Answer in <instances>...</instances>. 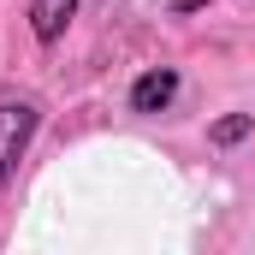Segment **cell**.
<instances>
[{"label":"cell","instance_id":"obj_1","mask_svg":"<svg viewBox=\"0 0 255 255\" xmlns=\"http://www.w3.org/2000/svg\"><path fill=\"white\" fill-rule=\"evenodd\" d=\"M30 136H36V101H0V178H12Z\"/></svg>","mask_w":255,"mask_h":255},{"label":"cell","instance_id":"obj_2","mask_svg":"<svg viewBox=\"0 0 255 255\" xmlns=\"http://www.w3.org/2000/svg\"><path fill=\"white\" fill-rule=\"evenodd\" d=\"M172 95H178V71H166V65H154V71H142L130 83V107L136 113H166Z\"/></svg>","mask_w":255,"mask_h":255},{"label":"cell","instance_id":"obj_3","mask_svg":"<svg viewBox=\"0 0 255 255\" xmlns=\"http://www.w3.org/2000/svg\"><path fill=\"white\" fill-rule=\"evenodd\" d=\"M71 12H77V0H30V30H36V42H60L65 24H71Z\"/></svg>","mask_w":255,"mask_h":255},{"label":"cell","instance_id":"obj_5","mask_svg":"<svg viewBox=\"0 0 255 255\" xmlns=\"http://www.w3.org/2000/svg\"><path fill=\"white\" fill-rule=\"evenodd\" d=\"M196 6H208V0H178V12H196Z\"/></svg>","mask_w":255,"mask_h":255},{"label":"cell","instance_id":"obj_4","mask_svg":"<svg viewBox=\"0 0 255 255\" xmlns=\"http://www.w3.org/2000/svg\"><path fill=\"white\" fill-rule=\"evenodd\" d=\"M238 136H250V119H244V113H232V119L214 125V142H238Z\"/></svg>","mask_w":255,"mask_h":255}]
</instances>
